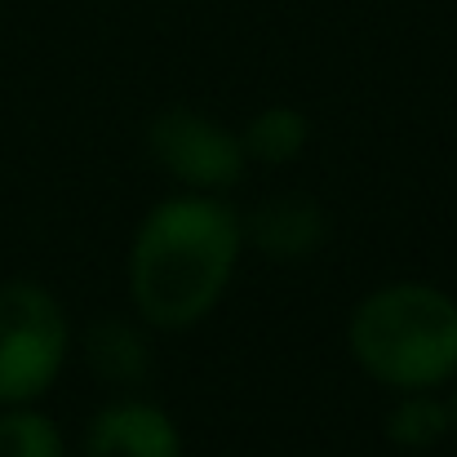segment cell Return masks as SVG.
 I'll return each mask as SVG.
<instances>
[{
	"instance_id": "2",
	"label": "cell",
	"mask_w": 457,
	"mask_h": 457,
	"mask_svg": "<svg viewBox=\"0 0 457 457\" xmlns=\"http://www.w3.org/2000/svg\"><path fill=\"white\" fill-rule=\"evenodd\" d=\"M346 351L395 391H445L457 378V298L431 280H386L346 315Z\"/></svg>"
},
{
	"instance_id": "4",
	"label": "cell",
	"mask_w": 457,
	"mask_h": 457,
	"mask_svg": "<svg viewBox=\"0 0 457 457\" xmlns=\"http://www.w3.org/2000/svg\"><path fill=\"white\" fill-rule=\"evenodd\" d=\"M147 155L152 164L178 182V191L227 195L245 182L249 155L240 129L222 125L200 107H164L147 125Z\"/></svg>"
},
{
	"instance_id": "6",
	"label": "cell",
	"mask_w": 457,
	"mask_h": 457,
	"mask_svg": "<svg viewBox=\"0 0 457 457\" xmlns=\"http://www.w3.org/2000/svg\"><path fill=\"white\" fill-rule=\"evenodd\" d=\"M240 222H245V249H258L271 262H303L328 245V213L306 191L267 195Z\"/></svg>"
},
{
	"instance_id": "11",
	"label": "cell",
	"mask_w": 457,
	"mask_h": 457,
	"mask_svg": "<svg viewBox=\"0 0 457 457\" xmlns=\"http://www.w3.org/2000/svg\"><path fill=\"white\" fill-rule=\"evenodd\" d=\"M445 400H449V413H453V431H457V378L445 386Z\"/></svg>"
},
{
	"instance_id": "5",
	"label": "cell",
	"mask_w": 457,
	"mask_h": 457,
	"mask_svg": "<svg viewBox=\"0 0 457 457\" xmlns=\"http://www.w3.org/2000/svg\"><path fill=\"white\" fill-rule=\"evenodd\" d=\"M80 457H187V449L169 409L120 391L85 422Z\"/></svg>"
},
{
	"instance_id": "3",
	"label": "cell",
	"mask_w": 457,
	"mask_h": 457,
	"mask_svg": "<svg viewBox=\"0 0 457 457\" xmlns=\"http://www.w3.org/2000/svg\"><path fill=\"white\" fill-rule=\"evenodd\" d=\"M71 320L54 289L36 280L0 285V409L36 404L71 360Z\"/></svg>"
},
{
	"instance_id": "8",
	"label": "cell",
	"mask_w": 457,
	"mask_h": 457,
	"mask_svg": "<svg viewBox=\"0 0 457 457\" xmlns=\"http://www.w3.org/2000/svg\"><path fill=\"white\" fill-rule=\"evenodd\" d=\"M382 436L400 453H431L453 436V413L445 391H395V404L386 409Z\"/></svg>"
},
{
	"instance_id": "1",
	"label": "cell",
	"mask_w": 457,
	"mask_h": 457,
	"mask_svg": "<svg viewBox=\"0 0 457 457\" xmlns=\"http://www.w3.org/2000/svg\"><path fill=\"white\" fill-rule=\"evenodd\" d=\"M240 253L245 222L227 204V195L173 191L155 200L143 213L125 258V289L134 315L160 333L195 328L227 298Z\"/></svg>"
},
{
	"instance_id": "7",
	"label": "cell",
	"mask_w": 457,
	"mask_h": 457,
	"mask_svg": "<svg viewBox=\"0 0 457 457\" xmlns=\"http://www.w3.org/2000/svg\"><path fill=\"white\" fill-rule=\"evenodd\" d=\"M80 355H85V369L112 391H138L155 369L147 324L143 320L134 324V320H120V315L94 320L80 333Z\"/></svg>"
},
{
	"instance_id": "10",
	"label": "cell",
	"mask_w": 457,
	"mask_h": 457,
	"mask_svg": "<svg viewBox=\"0 0 457 457\" xmlns=\"http://www.w3.org/2000/svg\"><path fill=\"white\" fill-rule=\"evenodd\" d=\"M0 457H67L62 427L36 404L0 409Z\"/></svg>"
},
{
	"instance_id": "9",
	"label": "cell",
	"mask_w": 457,
	"mask_h": 457,
	"mask_svg": "<svg viewBox=\"0 0 457 457\" xmlns=\"http://www.w3.org/2000/svg\"><path fill=\"white\" fill-rule=\"evenodd\" d=\"M240 143H245L249 164H267V169L294 164V160L311 147V116H306L303 107H289V103L258 107V112L245 120Z\"/></svg>"
}]
</instances>
